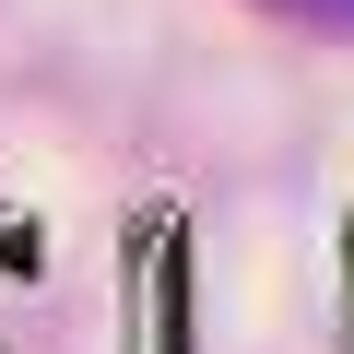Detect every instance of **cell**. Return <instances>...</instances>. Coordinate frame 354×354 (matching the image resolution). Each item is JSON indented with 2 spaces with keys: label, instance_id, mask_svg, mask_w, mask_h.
<instances>
[{
  "label": "cell",
  "instance_id": "obj_1",
  "mask_svg": "<svg viewBox=\"0 0 354 354\" xmlns=\"http://www.w3.org/2000/svg\"><path fill=\"white\" fill-rule=\"evenodd\" d=\"M272 12H295V24H342V36H354V0H272Z\"/></svg>",
  "mask_w": 354,
  "mask_h": 354
}]
</instances>
